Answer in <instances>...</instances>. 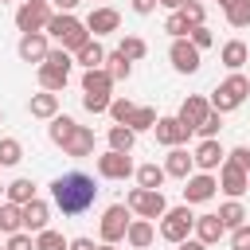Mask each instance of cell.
<instances>
[{
    "instance_id": "31",
    "label": "cell",
    "mask_w": 250,
    "mask_h": 250,
    "mask_svg": "<svg viewBox=\"0 0 250 250\" xmlns=\"http://www.w3.org/2000/svg\"><path fill=\"white\" fill-rule=\"evenodd\" d=\"M125 125H129L133 133H145V129H152V125H156V109H152V105H137V109L129 113V121H125Z\"/></svg>"
},
{
    "instance_id": "52",
    "label": "cell",
    "mask_w": 250,
    "mask_h": 250,
    "mask_svg": "<svg viewBox=\"0 0 250 250\" xmlns=\"http://www.w3.org/2000/svg\"><path fill=\"white\" fill-rule=\"evenodd\" d=\"M94 250H117V242H98Z\"/></svg>"
},
{
    "instance_id": "20",
    "label": "cell",
    "mask_w": 250,
    "mask_h": 250,
    "mask_svg": "<svg viewBox=\"0 0 250 250\" xmlns=\"http://www.w3.org/2000/svg\"><path fill=\"white\" fill-rule=\"evenodd\" d=\"M191 168H195V160H191V152H188V148H180V145H176V148L168 152V160H164V172H168V176H176V180H188V176H191Z\"/></svg>"
},
{
    "instance_id": "4",
    "label": "cell",
    "mask_w": 250,
    "mask_h": 250,
    "mask_svg": "<svg viewBox=\"0 0 250 250\" xmlns=\"http://www.w3.org/2000/svg\"><path fill=\"white\" fill-rule=\"evenodd\" d=\"M191 227H195L191 203H184V207H168V211L160 215V238H168V242H184V238L191 234Z\"/></svg>"
},
{
    "instance_id": "14",
    "label": "cell",
    "mask_w": 250,
    "mask_h": 250,
    "mask_svg": "<svg viewBox=\"0 0 250 250\" xmlns=\"http://www.w3.org/2000/svg\"><path fill=\"white\" fill-rule=\"evenodd\" d=\"M47 51H51V47H47V35H43V31H23V35H20V59H23V62H43Z\"/></svg>"
},
{
    "instance_id": "11",
    "label": "cell",
    "mask_w": 250,
    "mask_h": 250,
    "mask_svg": "<svg viewBox=\"0 0 250 250\" xmlns=\"http://www.w3.org/2000/svg\"><path fill=\"white\" fill-rule=\"evenodd\" d=\"M152 133H156V141H160V145H168V148H176V145H184V141L191 137V129H188L180 117H156Z\"/></svg>"
},
{
    "instance_id": "3",
    "label": "cell",
    "mask_w": 250,
    "mask_h": 250,
    "mask_svg": "<svg viewBox=\"0 0 250 250\" xmlns=\"http://www.w3.org/2000/svg\"><path fill=\"white\" fill-rule=\"evenodd\" d=\"M246 94H250V78H242V74L234 70L227 82H219V86L211 90L207 105H211V109H219V113H230V109H238V105L246 102Z\"/></svg>"
},
{
    "instance_id": "8",
    "label": "cell",
    "mask_w": 250,
    "mask_h": 250,
    "mask_svg": "<svg viewBox=\"0 0 250 250\" xmlns=\"http://www.w3.org/2000/svg\"><path fill=\"white\" fill-rule=\"evenodd\" d=\"M168 59H172V66H176L180 74H195V70H199V47H195L188 35H184V39H172Z\"/></svg>"
},
{
    "instance_id": "40",
    "label": "cell",
    "mask_w": 250,
    "mask_h": 250,
    "mask_svg": "<svg viewBox=\"0 0 250 250\" xmlns=\"http://www.w3.org/2000/svg\"><path fill=\"white\" fill-rule=\"evenodd\" d=\"M227 23L230 27H250V0H238L227 8Z\"/></svg>"
},
{
    "instance_id": "23",
    "label": "cell",
    "mask_w": 250,
    "mask_h": 250,
    "mask_svg": "<svg viewBox=\"0 0 250 250\" xmlns=\"http://www.w3.org/2000/svg\"><path fill=\"white\" fill-rule=\"evenodd\" d=\"M47 219H51V207H47L43 199H27V203H23V227H27V230L39 234V230L47 227Z\"/></svg>"
},
{
    "instance_id": "45",
    "label": "cell",
    "mask_w": 250,
    "mask_h": 250,
    "mask_svg": "<svg viewBox=\"0 0 250 250\" xmlns=\"http://www.w3.org/2000/svg\"><path fill=\"white\" fill-rule=\"evenodd\" d=\"M188 39H191V43H195V47H199V51H203V47H211V43H215V35H211V31H207V27H203V23H199V27H191V31H188Z\"/></svg>"
},
{
    "instance_id": "36",
    "label": "cell",
    "mask_w": 250,
    "mask_h": 250,
    "mask_svg": "<svg viewBox=\"0 0 250 250\" xmlns=\"http://www.w3.org/2000/svg\"><path fill=\"white\" fill-rule=\"evenodd\" d=\"M8 199L23 207L27 199H35V184H31V180H23V176H20V180H12V184H8Z\"/></svg>"
},
{
    "instance_id": "15",
    "label": "cell",
    "mask_w": 250,
    "mask_h": 250,
    "mask_svg": "<svg viewBox=\"0 0 250 250\" xmlns=\"http://www.w3.org/2000/svg\"><path fill=\"white\" fill-rule=\"evenodd\" d=\"M121 27V16L113 12V8H94L90 16H86V31L90 35H109V31H117Z\"/></svg>"
},
{
    "instance_id": "13",
    "label": "cell",
    "mask_w": 250,
    "mask_h": 250,
    "mask_svg": "<svg viewBox=\"0 0 250 250\" xmlns=\"http://www.w3.org/2000/svg\"><path fill=\"white\" fill-rule=\"evenodd\" d=\"M219 188H223L230 199H238V195L250 188V176H246L242 168H234V164H227V160H223V164H219Z\"/></svg>"
},
{
    "instance_id": "2",
    "label": "cell",
    "mask_w": 250,
    "mask_h": 250,
    "mask_svg": "<svg viewBox=\"0 0 250 250\" xmlns=\"http://www.w3.org/2000/svg\"><path fill=\"white\" fill-rule=\"evenodd\" d=\"M43 31H51V35L59 39V47H62V51H78V47L90 39L86 23H82V20H74L70 12H59V16H51Z\"/></svg>"
},
{
    "instance_id": "37",
    "label": "cell",
    "mask_w": 250,
    "mask_h": 250,
    "mask_svg": "<svg viewBox=\"0 0 250 250\" xmlns=\"http://www.w3.org/2000/svg\"><path fill=\"white\" fill-rule=\"evenodd\" d=\"M35 250H66V238H62L59 230H51V227H43V230L35 234Z\"/></svg>"
},
{
    "instance_id": "5",
    "label": "cell",
    "mask_w": 250,
    "mask_h": 250,
    "mask_svg": "<svg viewBox=\"0 0 250 250\" xmlns=\"http://www.w3.org/2000/svg\"><path fill=\"white\" fill-rule=\"evenodd\" d=\"M125 207H129L133 215H141V219H160V215L168 211V199H164V191L133 188V191H129V199H125Z\"/></svg>"
},
{
    "instance_id": "16",
    "label": "cell",
    "mask_w": 250,
    "mask_h": 250,
    "mask_svg": "<svg viewBox=\"0 0 250 250\" xmlns=\"http://www.w3.org/2000/svg\"><path fill=\"white\" fill-rule=\"evenodd\" d=\"M207 113H211L207 98H203V94H191V98H184V105H180V113H176V117H180V121H184V125L195 133V125H199Z\"/></svg>"
},
{
    "instance_id": "51",
    "label": "cell",
    "mask_w": 250,
    "mask_h": 250,
    "mask_svg": "<svg viewBox=\"0 0 250 250\" xmlns=\"http://www.w3.org/2000/svg\"><path fill=\"white\" fill-rule=\"evenodd\" d=\"M156 4H164V8H172V12H176V8L184 4V0H156Z\"/></svg>"
},
{
    "instance_id": "26",
    "label": "cell",
    "mask_w": 250,
    "mask_h": 250,
    "mask_svg": "<svg viewBox=\"0 0 250 250\" xmlns=\"http://www.w3.org/2000/svg\"><path fill=\"white\" fill-rule=\"evenodd\" d=\"M74 62H82L86 70H94V66H102L105 62V51H102V43L98 39H86L78 51H74Z\"/></svg>"
},
{
    "instance_id": "17",
    "label": "cell",
    "mask_w": 250,
    "mask_h": 250,
    "mask_svg": "<svg viewBox=\"0 0 250 250\" xmlns=\"http://www.w3.org/2000/svg\"><path fill=\"white\" fill-rule=\"evenodd\" d=\"M191 230H195V238H199L203 246H215V242L227 234V227H223L219 215H195V227H191Z\"/></svg>"
},
{
    "instance_id": "28",
    "label": "cell",
    "mask_w": 250,
    "mask_h": 250,
    "mask_svg": "<svg viewBox=\"0 0 250 250\" xmlns=\"http://www.w3.org/2000/svg\"><path fill=\"white\" fill-rule=\"evenodd\" d=\"M0 230H4V234L23 230V207H20V203H12V199H8V203L0 207Z\"/></svg>"
},
{
    "instance_id": "50",
    "label": "cell",
    "mask_w": 250,
    "mask_h": 250,
    "mask_svg": "<svg viewBox=\"0 0 250 250\" xmlns=\"http://www.w3.org/2000/svg\"><path fill=\"white\" fill-rule=\"evenodd\" d=\"M47 4H59L62 12H70V8H78V0H47Z\"/></svg>"
},
{
    "instance_id": "22",
    "label": "cell",
    "mask_w": 250,
    "mask_h": 250,
    "mask_svg": "<svg viewBox=\"0 0 250 250\" xmlns=\"http://www.w3.org/2000/svg\"><path fill=\"white\" fill-rule=\"evenodd\" d=\"M62 152H66V156H90V152H94V129L78 125V129L70 133V141L62 145Z\"/></svg>"
},
{
    "instance_id": "44",
    "label": "cell",
    "mask_w": 250,
    "mask_h": 250,
    "mask_svg": "<svg viewBox=\"0 0 250 250\" xmlns=\"http://www.w3.org/2000/svg\"><path fill=\"white\" fill-rule=\"evenodd\" d=\"M230 250H250V223L230 230Z\"/></svg>"
},
{
    "instance_id": "6",
    "label": "cell",
    "mask_w": 250,
    "mask_h": 250,
    "mask_svg": "<svg viewBox=\"0 0 250 250\" xmlns=\"http://www.w3.org/2000/svg\"><path fill=\"white\" fill-rule=\"evenodd\" d=\"M47 20H51L47 0H23V4L16 8V27H20V31H43Z\"/></svg>"
},
{
    "instance_id": "12",
    "label": "cell",
    "mask_w": 250,
    "mask_h": 250,
    "mask_svg": "<svg viewBox=\"0 0 250 250\" xmlns=\"http://www.w3.org/2000/svg\"><path fill=\"white\" fill-rule=\"evenodd\" d=\"M191 160H195V168H199V172H215V168L227 160V152H223L219 137H211V141H203V145L191 152Z\"/></svg>"
},
{
    "instance_id": "55",
    "label": "cell",
    "mask_w": 250,
    "mask_h": 250,
    "mask_svg": "<svg viewBox=\"0 0 250 250\" xmlns=\"http://www.w3.org/2000/svg\"><path fill=\"white\" fill-rule=\"evenodd\" d=\"M0 4H8V0H0Z\"/></svg>"
},
{
    "instance_id": "49",
    "label": "cell",
    "mask_w": 250,
    "mask_h": 250,
    "mask_svg": "<svg viewBox=\"0 0 250 250\" xmlns=\"http://www.w3.org/2000/svg\"><path fill=\"white\" fill-rule=\"evenodd\" d=\"M176 250H207L199 238H184V242H176Z\"/></svg>"
},
{
    "instance_id": "42",
    "label": "cell",
    "mask_w": 250,
    "mask_h": 250,
    "mask_svg": "<svg viewBox=\"0 0 250 250\" xmlns=\"http://www.w3.org/2000/svg\"><path fill=\"white\" fill-rule=\"evenodd\" d=\"M164 31H168V35H172V39H184V35H188V31H191V27H188V20H184V16H180V12H172V16H168V20H164Z\"/></svg>"
},
{
    "instance_id": "33",
    "label": "cell",
    "mask_w": 250,
    "mask_h": 250,
    "mask_svg": "<svg viewBox=\"0 0 250 250\" xmlns=\"http://www.w3.org/2000/svg\"><path fill=\"white\" fill-rule=\"evenodd\" d=\"M219 219H223V227H227V230H234V227H242V223H246V207H242L238 199H230V203H223V207H219Z\"/></svg>"
},
{
    "instance_id": "7",
    "label": "cell",
    "mask_w": 250,
    "mask_h": 250,
    "mask_svg": "<svg viewBox=\"0 0 250 250\" xmlns=\"http://www.w3.org/2000/svg\"><path fill=\"white\" fill-rule=\"evenodd\" d=\"M129 207L125 203H113V207H105V215H102V223H98V230H102V242H121L125 238V227H129Z\"/></svg>"
},
{
    "instance_id": "46",
    "label": "cell",
    "mask_w": 250,
    "mask_h": 250,
    "mask_svg": "<svg viewBox=\"0 0 250 250\" xmlns=\"http://www.w3.org/2000/svg\"><path fill=\"white\" fill-rule=\"evenodd\" d=\"M4 250H35V242H31V234L27 230H16L12 238H8V246Z\"/></svg>"
},
{
    "instance_id": "39",
    "label": "cell",
    "mask_w": 250,
    "mask_h": 250,
    "mask_svg": "<svg viewBox=\"0 0 250 250\" xmlns=\"http://www.w3.org/2000/svg\"><path fill=\"white\" fill-rule=\"evenodd\" d=\"M219 129H223V113H219V109H211V113H207V117H203V121L195 125V133H199L203 141H211V137H219Z\"/></svg>"
},
{
    "instance_id": "32",
    "label": "cell",
    "mask_w": 250,
    "mask_h": 250,
    "mask_svg": "<svg viewBox=\"0 0 250 250\" xmlns=\"http://www.w3.org/2000/svg\"><path fill=\"white\" fill-rule=\"evenodd\" d=\"M133 141H137V133L129 125H113L109 129V148L113 152H133Z\"/></svg>"
},
{
    "instance_id": "47",
    "label": "cell",
    "mask_w": 250,
    "mask_h": 250,
    "mask_svg": "<svg viewBox=\"0 0 250 250\" xmlns=\"http://www.w3.org/2000/svg\"><path fill=\"white\" fill-rule=\"evenodd\" d=\"M133 12L137 16H148V12H156V0H133Z\"/></svg>"
},
{
    "instance_id": "35",
    "label": "cell",
    "mask_w": 250,
    "mask_h": 250,
    "mask_svg": "<svg viewBox=\"0 0 250 250\" xmlns=\"http://www.w3.org/2000/svg\"><path fill=\"white\" fill-rule=\"evenodd\" d=\"M117 51H121V55H125L129 62H137V59H145V55H148V43H145L141 35H125Z\"/></svg>"
},
{
    "instance_id": "27",
    "label": "cell",
    "mask_w": 250,
    "mask_h": 250,
    "mask_svg": "<svg viewBox=\"0 0 250 250\" xmlns=\"http://www.w3.org/2000/svg\"><path fill=\"white\" fill-rule=\"evenodd\" d=\"M74 129H78V121H74V117H66V113H55V117H51V129H47V137H51V141L62 148V145L70 141V133H74Z\"/></svg>"
},
{
    "instance_id": "54",
    "label": "cell",
    "mask_w": 250,
    "mask_h": 250,
    "mask_svg": "<svg viewBox=\"0 0 250 250\" xmlns=\"http://www.w3.org/2000/svg\"><path fill=\"white\" fill-rule=\"evenodd\" d=\"M0 121H4V109H0Z\"/></svg>"
},
{
    "instance_id": "48",
    "label": "cell",
    "mask_w": 250,
    "mask_h": 250,
    "mask_svg": "<svg viewBox=\"0 0 250 250\" xmlns=\"http://www.w3.org/2000/svg\"><path fill=\"white\" fill-rule=\"evenodd\" d=\"M66 250H94V238H70Z\"/></svg>"
},
{
    "instance_id": "18",
    "label": "cell",
    "mask_w": 250,
    "mask_h": 250,
    "mask_svg": "<svg viewBox=\"0 0 250 250\" xmlns=\"http://www.w3.org/2000/svg\"><path fill=\"white\" fill-rule=\"evenodd\" d=\"M152 234H156V230H152V219H141V215L129 219V227H125V242H129L133 250H145V246L152 242Z\"/></svg>"
},
{
    "instance_id": "24",
    "label": "cell",
    "mask_w": 250,
    "mask_h": 250,
    "mask_svg": "<svg viewBox=\"0 0 250 250\" xmlns=\"http://www.w3.org/2000/svg\"><path fill=\"white\" fill-rule=\"evenodd\" d=\"M27 113L31 117H55L59 113V94H51V90H43V94H31V102H27Z\"/></svg>"
},
{
    "instance_id": "29",
    "label": "cell",
    "mask_w": 250,
    "mask_h": 250,
    "mask_svg": "<svg viewBox=\"0 0 250 250\" xmlns=\"http://www.w3.org/2000/svg\"><path fill=\"white\" fill-rule=\"evenodd\" d=\"M102 66H105V74H109L113 82H125V78L133 74V62H129V59H125L121 51H113V55H105V62H102Z\"/></svg>"
},
{
    "instance_id": "34",
    "label": "cell",
    "mask_w": 250,
    "mask_h": 250,
    "mask_svg": "<svg viewBox=\"0 0 250 250\" xmlns=\"http://www.w3.org/2000/svg\"><path fill=\"white\" fill-rule=\"evenodd\" d=\"M23 160V145L16 137H0V168H12Z\"/></svg>"
},
{
    "instance_id": "10",
    "label": "cell",
    "mask_w": 250,
    "mask_h": 250,
    "mask_svg": "<svg viewBox=\"0 0 250 250\" xmlns=\"http://www.w3.org/2000/svg\"><path fill=\"white\" fill-rule=\"evenodd\" d=\"M215 191H219V180L211 172H199V176L184 180V203H207V199H215Z\"/></svg>"
},
{
    "instance_id": "1",
    "label": "cell",
    "mask_w": 250,
    "mask_h": 250,
    "mask_svg": "<svg viewBox=\"0 0 250 250\" xmlns=\"http://www.w3.org/2000/svg\"><path fill=\"white\" fill-rule=\"evenodd\" d=\"M51 199H55V207H59L62 215H82V211L94 207L98 184H94V176H86V172H62L59 180H51Z\"/></svg>"
},
{
    "instance_id": "19",
    "label": "cell",
    "mask_w": 250,
    "mask_h": 250,
    "mask_svg": "<svg viewBox=\"0 0 250 250\" xmlns=\"http://www.w3.org/2000/svg\"><path fill=\"white\" fill-rule=\"evenodd\" d=\"M66 78H70V66H55V62H39V86H43V90H51V94H59V90L66 86Z\"/></svg>"
},
{
    "instance_id": "56",
    "label": "cell",
    "mask_w": 250,
    "mask_h": 250,
    "mask_svg": "<svg viewBox=\"0 0 250 250\" xmlns=\"http://www.w3.org/2000/svg\"><path fill=\"white\" fill-rule=\"evenodd\" d=\"M246 176H250V172H246Z\"/></svg>"
},
{
    "instance_id": "53",
    "label": "cell",
    "mask_w": 250,
    "mask_h": 250,
    "mask_svg": "<svg viewBox=\"0 0 250 250\" xmlns=\"http://www.w3.org/2000/svg\"><path fill=\"white\" fill-rule=\"evenodd\" d=\"M230 4H238V0H219V8H223V12H227V8H230Z\"/></svg>"
},
{
    "instance_id": "38",
    "label": "cell",
    "mask_w": 250,
    "mask_h": 250,
    "mask_svg": "<svg viewBox=\"0 0 250 250\" xmlns=\"http://www.w3.org/2000/svg\"><path fill=\"white\" fill-rule=\"evenodd\" d=\"M176 12H180V16L188 20V27H199V23H203V16H207V8H203L199 0H184V4L176 8Z\"/></svg>"
},
{
    "instance_id": "21",
    "label": "cell",
    "mask_w": 250,
    "mask_h": 250,
    "mask_svg": "<svg viewBox=\"0 0 250 250\" xmlns=\"http://www.w3.org/2000/svg\"><path fill=\"white\" fill-rule=\"evenodd\" d=\"M109 90H113V78L105 74V66H94V70L82 74V94H102V98H109Z\"/></svg>"
},
{
    "instance_id": "41",
    "label": "cell",
    "mask_w": 250,
    "mask_h": 250,
    "mask_svg": "<svg viewBox=\"0 0 250 250\" xmlns=\"http://www.w3.org/2000/svg\"><path fill=\"white\" fill-rule=\"evenodd\" d=\"M133 109H137V105H133V102H129V98H113V102H109V109H105V113H109V117H113V121H117V125H125V121H129V113H133Z\"/></svg>"
},
{
    "instance_id": "30",
    "label": "cell",
    "mask_w": 250,
    "mask_h": 250,
    "mask_svg": "<svg viewBox=\"0 0 250 250\" xmlns=\"http://www.w3.org/2000/svg\"><path fill=\"white\" fill-rule=\"evenodd\" d=\"M164 176H168V172H164L160 164H141V168H137V188L160 191V188H164Z\"/></svg>"
},
{
    "instance_id": "43",
    "label": "cell",
    "mask_w": 250,
    "mask_h": 250,
    "mask_svg": "<svg viewBox=\"0 0 250 250\" xmlns=\"http://www.w3.org/2000/svg\"><path fill=\"white\" fill-rule=\"evenodd\" d=\"M227 164H234V168H242V172H250V148H246V145H238V148H230V152H227Z\"/></svg>"
},
{
    "instance_id": "25",
    "label": "cell",
    "mask_w": 250,
    "mask_h": 250,
    "mask_svg": "<svg viewBox=\"0 0 250 250\" xmlns=\"http://www.w3.org/2000/svg\"><path fill=\"white\" fill-rule=\"evenodd\" d=\"M219 59H223V66H227V70H242V62L250 59V51H246V43H242V39H230V43H223Z\"/></svg>"
},
{
    "instance_id": "9",
    "label": "cell",
    "mask_w": 250,
    "mask_h": 250,
    "mask_svg": "<svg viewBox=\"0 0 250 250\" xmlns=\"http://www.w3.org/2000/svg\"><path fill=\"white\" fill-rule=\"evenodd\" d=\"M98 176L102 180H129L133 176V160H129V152H102L98 156Z\"/></svg>"
}]
</instances>
